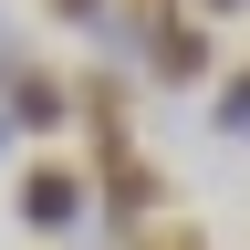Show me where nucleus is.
<instances>
[{"mask_svg": "<svg viewBox=\"0 0 250 250\" xmlns=\"http://www.w3.org/2000/svg\"><path fill=\"white\" fill-rule=\"evenodd\" d=\"M42 11H52V21H73V31H94V21L115 11V0H42Z\"/></svg>", "mask_w": 250, "mask_h": 250, "instance_id": "39448f33", "label": "nucleus"}, {"mask_svg": "<svg viewBox=\"0 0 250 250\" xmlns=\"http://www.w3.org/2000/svg\"><path fill=\"white\" fill-rule=\"evenodd\" d=\"M11 52H21V42H11V11H0V62H11Z\"/></svg>", "mask_w": 250, "mask_h": 250, "instance_id": "0eeeda50", "label": "nucleus"}, {"mask_svg": "<svg viewBox=\"0 0 250 250\" xmlns=\"http://www.w3.org/2000/svg\"><path fill=\"white\" fill-rule=\"evenodd\" d=\"M0 115H11V136H62V125H73V83H62L52 62L11 52L0 62Z\"/></svg>", "mask_w": 250, "mask_h": 250, "instance_id": "7ed1b4c3", "label": "nucleus"}, {"mask_svg": "<svg viewBox=\"0 0 250 250\" xmlns=\"http://www.w3.org/2000/svg\"><path fill=\"white\" fill-rule=\"evenodd\" d=\"M208 125H219V136H229V146L250 136V62H229V73L208 83Z\"/></svg>", "mask_w": 250, "mask_h": 250, "instance_id": "20e7f679", "label": "nucleus"}, {"mask_svg": "<svg viewBox=\"0 0 250 250\" xmlns=\"http://www.w3.org/2000/svg\"><path fill=\"white\" fill-rule=\"evenodd\" d=\"M11 219H21L31 240H83L94 229V167H73V156H21Z\"/></svg>", "mask_w": 250, "mask_h": 250, "instance_id": "f257e3e1", "label": "nucleus"}, {"mask_svg": "<svg viewBox=\"0 0 250 250\" xmlns=\"http://www.w3.org/2000/svg\"><path fill=\"white\" fill-rule=\"evenodd\" d=\"M0 156H11V115H0Z\"/></svg>", "mask_w": 250, "mask_h": 250, "instance_id": "6e6552de", "label": "nucleus"}, {"mask_svg": "<svg viewBox=\"0 0 250 250\" xmlns=\"http://www.w3.org/2000/svg\"><path fill=\"white\" fill-rule=\"evenodd\" d=\"M188 11H198V21H240L250 0H188Z\"/></svg>", "mask_w": 250, "mask_h": 250, "instance_id": "423d86ee", "label": "nucleus"}, {"mask_svg": "<svg viewBox=\"0 0 250 250\" xmlns=\"http://www.w3.org/2000/svg\"><path fill=\"white\" fill-rule=\"evenodd\" d=\"M136 73H146L156 94H198V83H219V73H229V62H219V21H198V11H167V21L146 31Z\"/></svg>", "mask_w": 250, "mask_h": 250, "instance_id": "f03ea898", "label": "nucleus"}]
</instances>
